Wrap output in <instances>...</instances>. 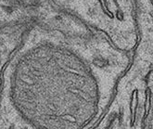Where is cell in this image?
Listing matches in <instances>:
<instances>
[{
    "label": "cell",
    "mask_w": 153,
    "mask_h": 129,
    "mask_svg": "<svg viewBox=\"0 0 153 129\" xmlns=\"http://www.w3.org/2000/svg\"><path fill=\"white\" fill-rule=\"evenodd\" d=\"M132 57L93 28L76 35L34 30L6 69L2 89L35 129H92Z\"/></svg>",
    "instance_id": "1"
},
{
    "label": "cell",
    "mask_w": 153,
    "mask_h": 129,
    "mask_svg": "<svg viewBox=\"0 0 153 129\" xmlns=\"http://www.w3.org/2000/svg\"><path fill=\"white\" fill-rule=\"evenodd\" d=\"M92 129H153V77L148 67L132 61Z\"/></svg>",
    "instance_id": "2"
},
{
    "label": "cell",
    "mask_w": 153,
    "mask_h": 129,
    "mask_svg": "<svg viewBox=\"0 0 153 129\" xmlns=\"http://www.w3.org/2000/svg\"><path fill=\"white\" fill-rule=\"evenodd\" d=\"M55 3L91 28L104 34L126 53L138 42L134 0H54Z\"/></svg>",
    "instance_id": "3"
},
{
    "label": "cell",
    "mask_w": 153,
    "mask_h": 129,
    "mask_svg": "<svg viewBox=\"0 0 153 129\" xmlns=\"http://www.w3.org/2000/svg\"><path fill=\"white\" fill-rule=\"evenodd\" d=\"M138 42L132 60L145 64L153 72V0H134Z\"/></svg>",
    "instance_id": "4"
},
{
    "label": "cell",
    "mask_w": 153,
    "mask_h": 129,
    "mask_svg": "<svg viewBox=\"0 0 153 129\" xmlns=\"http://www.w3.org/2000/svg\"><path fill=\"white\" fill-rule=\"evenodd\" d=\"M0 129H35L16 112L3 89L0 93Z\"/></svg>",
    "instance_id": "5"
}]
</instances>
